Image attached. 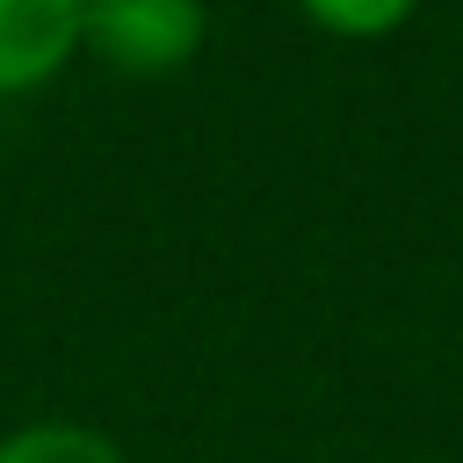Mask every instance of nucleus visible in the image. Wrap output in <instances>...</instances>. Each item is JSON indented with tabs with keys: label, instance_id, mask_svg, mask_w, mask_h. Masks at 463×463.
I'll use <instances>...</instances> for the list:
<instances>
[{
	"label": "nucleus",
	"instance_id": "20e7f679",
	"mask_svg": "<svg viewBox=\"0 0 463 463\" xmlns=\"http://www.w3.org/2000/svg\"><path fill=\"white\" fill-rule=\"evenodd\" d=\"M297 14L333 43H391L420 14V0H297Z\"/></svg>",
	"mask_w": 463,
	"mask_h": 463
},
{
	"label": "nucleus",
	"instance_id": "7ed1b4c3",
	"mask_svg": "<svg viewBox=\"0 0 463 463\" xmlns=\"http://www.w3.org/2000/svg\"><path fill=\"white\" fill-rule=\"evenodd\" d=\"M0 463H130V449L94 420L36 412V420L0 427Z\"/></svg>",
	"mask_w": 463,
	"mask_h": 463
},
{
	"label": "nucleus",
	"instance_id": "f03ea898",
	"mask_svg": "<svg viewBox=\"0 0 463 463\" xmlns=\"http://www.w3.org/2000/svg\"><path fill=\"white\" fill-rule=\"evenodd\" d=\"M87 0H0V101H29L80 65Z\"/></svg>",
	"mask_w": 463,
	"mask_h": 463
},
{
	"label": "nucleus",
	"instance_id": "f257e3e1",
	"mask_svg": "<svg viewBox=\"0 0 463 463\" xmlns=\"http://www.w3.org/2000/svg\"><path fill=\"white\" fill-rule=\"evenodd\" d=\"M210 43V0H87L80 58L116 80H174Z\"/></svg>",
	"mask_w": 463,
	"mask_h": 463
}]
</instances>
